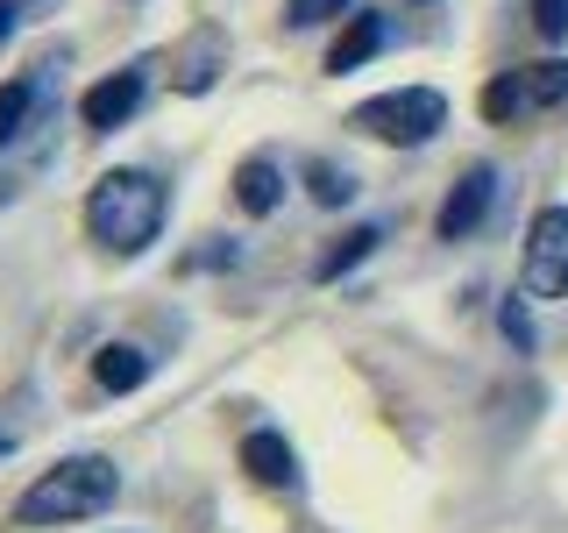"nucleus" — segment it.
Returning a JSON list of instances; mask_svg holds the SVG:
<instances>
[{"instance_id": "f257e3e1", "label": "nucleus", "mask_w": 568, "mask_h": 533, "mask_svg": "<svg viewBox=\"0 0 568 533\" xmlns=\"http://www.w3.org/2000/svg\"><path fill=\"white\" fill-rule=\"evenodd\" d=\"M164 213H171V192L164 178L150 171H106L93 192H85V235L114 257H142L156 235H164Z\"/></svg>"}, {"instance_id": "f03ea898", "label": "nucleus", "mask_w": 568, "mask_h": 533, "mask_svg": "<svg viewBox=\"0 0 568 533\" xmlns=\"http://www.w3.org/2000/svg\"><path fill=\"white\" fill-rule=\"evenodd\" d=\"M121 476L106 455H64L58 470H43L36 484L22 491V505H14V520L22 526H64V520H100L106 505H114Z\"/></svg>"}, {"instance_id": "7ed1b4c3", "label": "nucleus", "mask_w": 568, "mask_h": 533, "mask_svg": "<svg viewBox=\"0 0 568 533\" xmlns=\"http://www.w3.org/2000/svg\"><path fill=\"white\" fill-rule=\"evenodd\" d=\"M348 129H363L369 142H398V150H419L448 129V93L434 86H398V93H377L348 114Z\"/></svg>"}, {"instance_id": "20e7f679", "label": "nucleus", "mask_w": 568, "mask_h": 533, "mask_svg": "<svg viewBox=\"0 0 568 533\" xmlns=\"http://www.w3.org/2000/svg\"><path fill=\"white\" fill-rule=\"evenodd\" d=\"M519 292L526 299H568V207H540V213H532Z\"/></svg>"}, {"instance_id": "39448f33", "label": "nucleus", "mask_w": 568, "mask_h": 533, "mask_svg": "<svg viewBox=\"0 0 568 533\" xmlns=\"http://www.w3.org/2000/svg\"><path fill=\"white\" fill-rule=\"evenodd\" d=\"M568 100V64H532V71H505V79L484 86V114L490 121H511L526 107H555Z\"/></svg>"}, {"instance_id": "423d86ee", "label": "nucleus", "mask_w": 568, "mask_h": 533, "mask_svg": "<svg viewBox=\"0 0 568 533\" xmlns=\"http://www.w3.org/2000/svg\"><path fill=\"white\" fill-rule=\"evenodd\" d=\"M497 207V171L490 164H469L462 171V185L448 192V200H440V242H462V235H476V228H484V213Z\"/></svg>"}, {"instance_id": "0eeeda50", "label": "nucleus", "mask_w": 568, "mask_h": 533, "mask_svg": "<svg viewBox=\"0 0 568 533\" xmlns=\"http://www.w3.org/2000/svg\"><path fill=\"white\" fill-rule=\"evenodd\" d=\"M142 93H150V79H142V64H129V71H114V79H100L93 93L79 100L85 129H121V121H135V107H142Z\"/></svg>"}, {"instance_id": "6e6552de", "label": "nucleus", "mask_w": 568, "mask_h": 533, "mask_svg": "<svg viewBox=\"0 0 568 533\" xmlns=\"http://www.w3.org/2000/svg\"><path fill=\"white\" fill-rule=\"evenodd\" d=\"M242 470L256 476L263 491H298V455H292V441H284L277 426H256V434L242 441Z\"/></svg>"}, {"instance_id": "1a4fd4ad", "label": "nucleus", "mask_w": 568, "mask_h": 533, "mask_svg": "<svg viewBox=\"0 0 568 533\" xmlns=\"http://www.w3.org/2000/svg\"><path fill=\"white\" fill-rule=\"evenodd\" d=\"M384 43H390V22H384V14H348V29L334 36V50H327V71H355V64H369Z\"/></svg>"}, {"instance_id": "9d476101", "label": "nucleus", "mask_w": 568, "mask_h": 533, "mask_svg": "<svg viewBox=\"0 0 568 533\" xmlns=\"http://www.w3.org/2000/svg\"><path fill=\"white\" fill-rule=\"evenodd\" d=\"M235 200H242V213H277L284 207V171L271 164V157H248V164L235 171Z\"/></svg>"}, {"instance_id": "9b49d317", "label": "nucleus", "mask_w": 568, "mask_h": 533, "mask_svg": "<svg viewBox=\"0 0 568 533\" xmlns=\"http://www.w3.org/2000/svg\"><path fill=\"white\" fill-rule=\"evenodd\" d=\"M93 378H100V391H142L150 384V355L129 349V342H106L93 355Z\"/></svg>"}, {"instance_id": "f8f14e48", "label": "nucleus", "mask_w": 568, "mask_h": 533, "mask_svg": "<svg viewBox=\"0 0 568 533\" xmlns=\"http://www.w3.org/2000/svg\"><path fill=\"white\" fill-rule=\"evenodd\" d=\"M36 107H43V79H8V86H0V150H8V142H22Z\"/></svg>"}, {"instance_id": "ddd939ff", "label": "nucleus", "mask_w": 568, "mask_h": 533, "mask_svg": "<svg viewBox=\"0 0 568 533\" xmlns=\"http://www.w3.org/2000/svg\"><path fill=\"white\" fill-rule=\"evenodd\" d=\"M213 71H221V29H200V36H192V50L178 58V93H206Z\"/></svg>"}, {"instance_id": "4468645a", "label": "nucleus", "mask_w": 568, "mask_h": 533, "mask_svg": "<svg viewBox=\"0 0 568 533\" xmlns=\"http://www.w3.org/2000/svg\"><path fill=\"white\" fill-rule=\"evenodd\" d=\"M377 242H384V228H348V235H342V242L327 249V257L313 263V278H320V284H334L342 271H355L363 257H377Z\"/></svg>"}, {"instance_id": "2eb2a0df", "label": "nucleus", "mask_w": 568, "mask_h": 533, "mask_svg": "<svg viewBox=\"0 0 568 533\" xmlns=\"http://www.w3.org/2000/svg\"><path fill=\"white\" fill-rule=\"evenodd\" d=\"M306 192H313L320 207H348V200H355V178H348V171H334V164H320V157H313V164H306Z\"/></svg>"}, {"instance_id": "dca6fc26", "label": "nucleus", "mask_w": 568, "mask_h": 533, "mask_svg": "<svg viewBox=\"0 0 568 533\" xmlns=\"http://www.w3.org/2000/svg\"><path fill=\"white\" fill-rule=\"evenodd\" d=\"M355 0H284V22L292 29H320V22H342Z\"/></svg>"}, {"instance_id": "f3484780", "label": "nucleus", "mask_w": 568, "mask_h": 533, "mask_svg": "<svg viewBox=\"0 0 568 533\" xmlns=\"http://www.w3.org/2000/svg\"><path fill=\"white\" fill-rule=\"evenodd\" d=\"M532 36H540V43H561L568 36V0H532Z\"/></svg>"}, {"instance_id": "a211bd4d", "label": "nucleus", "mask_w": 568, "mask_h": 533, "mask_svg": "<svg viewBox=\"0 0 568 533\" xmlns=\"http://www.w3.org/2000/svg\"><path fill=\"white\" fill-rule=\"evenodd\" d=\"M497 328L511 334V349H519V355L532 349V320H526V292H519V299H505V306H497Z\"/></svg>"}, {"instance_id": "6ab92c4d", "label": "nucleus", "mask_w": 568, "mask_h": 533, "mask_svg": "<svg viewBox=\"0 0 568 533\" xmlns=\"http://www.w3.org/2000/svg\"><path fill=\"white\" fill-rule=\"evenodd\" d=\"M22 22H29V8H22V0H0V43H8V36L22 29Z\"/></svg>"}, {"instance_id": "aec40b11", "label": "nucleus", "mask_w": 568, "mask_h": 533, "mask_svg": "<svg viewBox=\"0 0 568 533\" xmlns=\"http://www.w3.org/2000/svg\"><path fill=\"white\" fill-rule=\"evenodd\" d=\"M22 8H29V14H58V0H22Z\"/></svg>"}, {"instance_id": "412c9836", "label": "nucleus", "mask_w": 568, "mask_h": 533, "mask_svg": "<svg viewBox=\"0 0 568 533\" xmlns=\"http://www.w3.org/2000/svg\"><path fill=\"white\" fill-rule=\"evenodd\" d=\"M8 449H14V434H0V455H8Z\"/></svg>"}]
</instances>
